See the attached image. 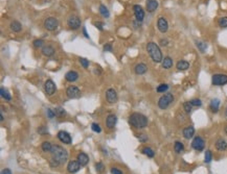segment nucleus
<instances>
[{"mask_svg": "<svg viewBox=\"0 0 227 174\" xmlns=\"http://www.w3.org/2000/svg\"><path fill=\"white\" fill-rule=\"evenodd\" d=\"M52 160L57 161L60 164H63L67 161L68 158V153H67L66 149H64L63 147H61L60 145H52Z\"/></svg>", "mask_w": 227, "mask_h": 174, "instance_id": "nucleus-1", "label": "nucleus"}, {"mask_svg": "<svg viewBox=\"0 0 227 174\" xmlns=\"http://www.w3.org/2000/svg\"><path fill=\"white\" fill-rule=\"evenodd\" d=\"M147 51L151 56L154 63H161L162 61V52H161L159 46L154 42H150L147 44Z\"/></svg>", "mask_w": 227, "mask_h": 174, "instance_id": "nucleus-2", "label": "nucleus"}, {"mask_svg": "<svg viewBox=\"0 0 227 174\" xmlns=\"http://www.w3.org/2000/svg\"><path fill=\"white\" fill-rule=\"evenodd\" d=\"M129 123L135 128H143L148 125V118L143 114L133 113L129 117Z\"/></svg>", "mask_w": 227, "mask_h": 174, "instance_id": "nucleus-3", "label": "nucleus"}, {"mask_svg": "<svg viewBox=\"0 0 227 174\" xmlns=\"http://www.w3.org/2000/svg\"><path fill=\"white\" fill-rule=\"evenodd\" d=\"M173 101H174V95L171 94V93H167V94L163 95V96H161L159 98L158 107L160 110H167L172 104Z\"/></svg>", "mask_w": 227, "mask_h": 174, "instance_id": "nucleus-4", "label": "nucleus"}, {"mask_svg": "<svg viewBox=\"0 0 227 174\" xmlns=\"http://www.w3.org/2000/svg\"><path fill=\"white\" fill-rule=\"evenodd\" d=\"M211 84L214 86H225L227 84V75L225 74H215L211 77Z\"/></svg>", "mask_w": 227, "mask_h": 174, "instance_id": "nucleus-5", "label": "nucleus"}, {"mask_svg": "<svg viewBox=\"0 0 227 174\" xmlns=\"http://www.w3.org/2000/svg\"><path fill=\"white\" fill-rule=\"evenodd\" d=\"M67 25H68L69 28L73 29V30L78 29L81 27V19L75 15H71L67 20Z\"/></svg>", "mask_w": 227, "mask_h": 174, "instance_id": "nucleus-6", "label": "nucleus"}, {"mask_svg": "<svg viewBox=\"0 0 227 174\" xmlns=\"http://www.w3.org/2000/svg\"><path fill=\"white\" fill-rule=\"evenodd\" d=\"M58 25H59V21L57 20L56 18H54V17H49V18L46 19L45 22H44V27L49 31L56 30Z\"/></svg>", "mask_w": 227, "mask_h": 174, "instance_id": "nucleus-7", "label": "nucleus"}, {"mask_svg": "<svg viewBox=\"0 0 227 174\" xmlns=\"http://www.w3.org/2000/svg\"><path fill=\"white\" fill-rule=\"evenodd\" d=\"M192 147L197 151H202L205 147V141L201 137H195L192 142Z\"/></svg>", "mask_w": 227, "mask_h": 174, "instance_id": "nucleus-8", "label": "nucleus"}, {"mask_svg": "<svg viewBox=\"0 0 227 174\" xmlns=\"http://www.w3.org/2000/svg\"><path fill=\"white\" fill-rule=\"evenodd\" d=\"M157 28L160 33H165L167 30H169V23H167V19L163 18V17H160L157 20Z\"/></svg>", "mask_w": 227, "mask_h": 174, "instance_id": "nucleus-9", "label": "nucleus"}, {"mask_svg": "<svg viewBox=\"0 0 227 174\" xmlns=\"http://www.w3.org/2000/svg\"><path fill=\"white\" fill-rule=\"evenodd\" d=\"M66 94L69 98H72V99H75V98H78L81 97V91L78 90V87L75 86H70L67 88V91H66Z\"/></svg>", "mask_w": 227, "mask_h": 174, "instance_id": "nucleus-10", "label": "nucleus"}, {"mask_svg": "<svg viewBox=\"0 0 227 174\" xmlns=\"http://www.w3.org/2000/svg\"><path fill=\"white\" fill-rule=\"evenodd\" d=\"M106 98H107V101L109 103H115L117 101L118 97H117V93L114 89H109L106 92Z\"/></svg>", "mask_w": 227, "mask_h": 174, "instance_id": "nucleus-11", "label": "nucleus"}, {"mask_svg": "<svg viewBox=\"0 0 227 174\" xmlns=\"http://www.w3.org/2000/svg\"><path fill=\"white\" fill-rule=\"evenodd\" d=\"M133 10H134V15L136 20L143 22V18H145V12H143V7L140 5H138V4H136V5L133 6Z\"/></svg>", "mask_w": 227, "mask_h": 174, "instance_id": "nucleus-12", "label": "nucleus"}, {"mask_svg": "<svg viewBox=\"0 0 227 174\" xmlns=\"http://www.w3.org/2000/svg\"><path fill=\"white\" fill-rule=\"evenodd\" d=\"M58 139L64 144H70L71 143V137L68 133L64 130H61L58 133Z\"/></svg>", "mask_w": 227, "mask_h": 174, "instance_id": "nucleus-13", "label": "nucleus"}, {"mask_svg": "<svg viewBox=\"0 0 227 174\" xmlns=\"http://www.w3.org/2000/svg\"><path fill=\"white\" fill-rule=\"evenodd\" d=\"M44 89H45V92L47 93L48 95H52L55 92H56V84L52 81V79L46 80L45 84H44Z\"/></svg>", "mask_w": 227, "mask_h": 174, "instance_id": "nucleus-14", "label": "nucleus"}, {"mask_svg": "<svg viewBox=\"0 0 227 174\" xmlns=\"http://www.w3.org/2000/svg\"><path fill=\"white\" fill-rule=\"evenodd\" d=\"M81 168V164L78 161H70L67 165V170L69 173H76Z\"/></svg>", "mask_w": 227, "mask_h": 174, "instance_id": "nucleus-15", "label": "nucleus"}, {"mask_svg": "<svg viewBox=\"0 0 227 174\" xmlns=\"http://www.w3.org/2000/svg\"><path fill=\"white\" fill-rule=\"evenodd\" d=\"M182 133H183V137L185 138V139L190 140V139H192V138L194 137L195 128L193 126H187V127H185V128L183 129Z\"/></svg>", "mask_w": 227, "mask_h": 174, "instance_id": "nucleus-16", "label": "nucleus"}, {"mask_svg": "<svg viewBox=\"0 0 227 174\" xmlns=\"http://www.w3.org/2000/svg\"><path fill=\"white\" fill-rule=\"evenodd\" d=\"M219 107H220V100L218 98H214L211 99V103H209V109H211V111L213 112L214 114L218 113V111H219Z\"/></svg>", "mask_w": 227, "mask_h": 174, "instance_id": "nucleus-17", "label": "nucleus"}, {"mask_svg": "<svg viewBox=\"0 0 227 174\" xmlns=\"http://www.w3.org/2000/svg\"><path fill=\"white\" fill-rule=\"evenodd\" d=\"M176 68H177V70H179V71H185V70H187L188 68H190V63H188L187 61H185V59H180V61L176 64Z\"/></svg>", "mask_w": 227, "mask_h": 174, "instance_id": "nucleus-18", "label": "nucleus"}, {"mask_svg": "<svg viewBox=\"0 0 227 174\" xmlns=\"http://www.w3.org/2000/svg\"><path fill=\"white\" fill-rule=\"evenodd\" d=\"M158 1L157 0H147V10L149 13H153L158 7Z\"/></svg>", "mask_w": 227, "mask_h": 174, "instance_id": "nucleus-19", "label": "nucleus"}, {"mask_svg": "<svg viewBox=\"0 0 227 174\" xmlns=\"http://www.w3.org/2000/svg\"><path fill=\"white\" fill-rule=\"evenodd\" d=\"M78 162L81 164V166H83V167L86 166L89 162L88 155H87L86 153H84V152H80V153L78 154Z\"/></svg>", "mask_w": 227, "mask_h": 174, "instance_id": "nucleus-20", "label": "nucleus"}, {"mask_svg": "<svg viewBox=\"0 0 227 174\" xmlns=\"http://www.w3.org/2000/svg\"><path fill=\"white\" fill-rule=\"evenodd\" d=\"M116 121H117V118L115 115H109L106 119V125L108 128H113L116 124Z\"/></svg>", "mask_w": 227, "mask_h": 174, "instance_id": "nucleus-21", "label": "nucleus"}, {"mask_svg": "<svg viewBox=\"0 0 227 174\" xmlns=\"http://www.w3.org/2000/svg\"><path fill=\"white\" fill-rule=\"evenodd\" d=\"M42 54L45 56H47V58H49V56H52L55 54V48L52 47V46H43L42 47Z\"/></svg>", "mask_w": 227, "mask_h": 174, "instance_id": "nucleus-22", "label": "nucleus"}, {"mask_svg": "<svg viewBox=\"0 0 227 174\" xmlns=\"http://www.w3.org/2000/svg\"><path fill=\"white\" fill-rule=\"evenodd\" d=\"M216 148L219 151H225L227 150V142L224 139H219L216 142Z\"/></svg>", "mask_w": 227, "mask_h": 174, "instance_id": "nucleus-23", "label": "nucleus"}, {"mask_svg": "<svg viewBox=\"0 0 227 174\" xmlns=\"http://www.w3.org/2000/svg\"><path fill=\"white\" fill-rule=\"evenodd\" d=\"M134 71L135 73L138 74V75H143V74H145L146 72L148 71V67L146 64H138V65L135 66Z\"/></svg>", "mask_w": 227, "mask_h": 174, "instance_id": "nucleus-24", "label": "nucleus"}, {"mask_svg": "<svg viewBox=\"0 0 227 174\" xmlns=\"http://www.w3.org/2000/svg\"><path fill=\"white\" fill-rule=\"evenodd\" d=\"M65 78H66L67 81H70V82H73V81H76L78 78V74L76 73L75 71H69L66 73L65 75Z\"/></svg>", "mask_w": 227, "mask_h": 174, "instance_id": "nucleus-25", "label": "nucleus"}, {"mask_svg": "<svg viewBox=\"0 0 227 174\" xmlns=\"http://www.w3.org/2000/svg\"><path fill=\"white\" fill-rule=\"evenodd\" d=\"M10 28L12 29V31H14V33H19V31H21V29H22V25H21V23L19 22V21H12L10 24Z\"/></svg>", "mask_w": 227, "mask_h": 174, "instance_id": "nucleus-26", "label": "nucleus"}, {"mask_svg": "<svg viewBox=\"0 0 227 174\" xmlns=\"http://www.w3.org/2000/svg\"><path fill=\"white\" fill-rule=\"evenodd\" d=\"M161 65H162L163 69H170V68L173 67V59L170 56H165L161 61Z\"/></svg>", "mask_w": 227, "mask_h": 174, "instance_id": "nucleus-27", "label": "nucleus"}, {"mask_svg": "<svg viewBox=\"0 0 227 174\" xmlns=\"http://www.w3.org/2000/svg\"><path fill=\"white\" fill-rule=\"evenodd\" d=\"M99 13H101V15L104 17V18H109V17H110L109 10H108V8L106 7L104 4H101V5H99Z\"/></svg>", "mask_w": 227, "mask_h": 174, "instance_id": "nucleus-28", "label": "nucleus"}, {"mask_svg": "<svg viewBox=\"0 0 227 174\" xmlns=\"http://www.w3.org/2000/svg\"><path fill=\"white\" fill-rule=\"evenodd\" d=\"M174 149H175V151L177 152V153H180V152H182L184 150V145L181 142L176 141L175 144H174Z\"/></svg>", "mask_w": 227, "mask_h": 174, "instance_id": "nucleus-29", "label": "nucleus"}, {"mask_svg": "<svg viewBox=\"0 0 227 174\" xmlns=\"http://www.w3.org/2000/svg\"><path fill=\"white\" fill-rule=\"evenodd\" d=\"M0 94H1V96H2V98H4L5 100H7V101H10V99H12V97H10V94L8 93V91L7 90H5V89L2 87L1 89H0Z\"/></svg>", "mask_w": 227, "mask_h": 174, "instance_id": "nucleus-30", "label": "nucleus"}, {"mask_svg": "<svg viewBox=\"0 0 227 174\" xmlns=\"http://www.w3.org/2000/svg\"><path fill=\"white\" fill-rule=\"evenodd\" d=\"M41 148H42V150H43L44 152H50L52 151V145L49 143V142L45 141V142H43V143L41 144Z\"/></svg>", "mask_w": 227, "mask_h": 174, "instance_id": "nucleus-31", "label": "nucleus"}, {"mask_svg": "<svg viewBox=\"0 0 227 174\" xmlns=\"http://www.w3.org/2000/svg\"><path fill=\"white\" fill-rule=\"evenodd\" d=\"M196 45H197V48L200 50L201 52H205L207 49V44L204 43L202 41H196Z\"/></svg>", "mask_w": 227, "mask_h": 174, "instance_id": "nucleus-32", "label": "nucleus"}, {"mask_svg": "<svg viewBox=\"0 0 227 174\" xmlns=\"http://www.w3.org/2000/svg\"><path fill=\"white\" fill-rule=\"evenodd\" d=\"M143 153L146 154L148 158H154V155H155V152L153 151V150L150 147H145V148H143Z\"/></svg>", "mask_w": 227, "mask_h": 174, "instance_id": "nucleus-33", "label": "nucleus"}, {"mask_svg": "<svg viewBox=\"0 0 227 174\" xmlns=\"http://www.w3.org/2000/svg\"><path fill=\"white\" fill-rule=\"evenodd\" d=\"M169 84H159L158 87H157V89H156V91L158 93H164V92H167V90H169Z\"/></svg>", "mask_w": 227, "mask_h": 174, "instance_id": "nucleus-34", "label": "nucleus"}, {"mask_svg": "<svg viewBox=\"0 0 227 174\" xmlns=\"http://www.w3.org/2000/svg\"><path fill=\"white\" fill-rule=\"evenodd\" d=\"M211 160H213V153H211V150H206L205 156H204V162L206 163V164H208V163L211 162Z\"/></svg>", "mask_w": 227, "mask_h": 174, "instance_id": "nucleus-35", "label": "nucleus"}, {"mask_svg": "<svg viewBox=\"0 0 227 174\" xmlns=\"http://www.w3.org/2000/svg\"><path fill=\"white\" fill-rule=\"evenodd\" d=\"M183 109H184V111H185L186 114H190V112H192V109H193L192 103H190V101H186V102H184L183 103Z\"/></svg>", "mask_w": 227, "mask_h": 174, "instance_id": "nucleus-36", "label": "nucleus"}, {"mask_svg": "<svg viewBox=\"0 0 227 174\" xmlns=\"http://www.w3.org/2000/svg\"><path fill=\"white\" fill-rule=\"evenodd\" d=\"M33 45H34V47H36V48L43 47V46H44V41L42 39H37V40H35V41L33 42Z\"/></svg>", "mask_w": 227, "mask_h": 174, "instance_id": "nucleus-37", "label": "nucleus"}, {"mask_svg": "<svg viewBox=\"0 0 227 174\" xmlns=\"http://www.w3.org/2000/svg\"><path fill=\"white\" fill-rule=\"evenodd\" d=\"M219 26L222 27V28L227 27V17H222V18L219 19Z\"/></svg>", "mask_w": 227, "mask_h": 174, "instance_id": "nucleus-38", "label": "nucleus"}, {"mask_svg": "<svg viewBox=\"0 0 227 174\" xmlns=\"http://www.w3.org/2000/svg\"><path fill=\"white\" fill-rule=\"evenodd\" d=\"M55 114H56L57 117H63L65 116V111L63 109H61V107H57V109L54 110Z\"/></svg>", "mask_w": 227, "mask_h": 174, "instance_id": "nucleus-39", "label": "nucleus"}, {"mask_svg": "<svg viewBox=\"0 0 227 174\" xmlns=\"http://www.w3.org/2000/svg\"><path fill=\"white\" fill-rule=\"evenodd\" d=\"M190 103H192V105L193 107H201L202 105V101L200 100V99H198V98H194V99H192V100L190 101Z\"/></svg>", "mask_w": 227, "mask_h": 174, "instance_id": "nucleus-40", "label": "nucleus"}, {"mask_svg": "<svg viewBox=\"0 0 227 174\" xmlns=\"http://www.w3.org/2000/svg\"><path fill=\"white\" fill-rule=\"evenodd\" d=\"M80 63H81V65L83 66V67L85 68V69H87V68L89 67V61L88 59H86V58H80Z\"/></svg>", "mask_w": 227, "mask_h": 174, "instance_id": "nucleus-41", "label": "nucleus"}, {"mask_svg": "<svg viewBox=\"0 0 227 174\" xmlns=\"http://www.w3.org/2000/svg\"><path fill=\"white\" fill-rule=\"evenodd\" d=\"M91 128H92V130L94 131V133H101L102 129H101V126H99V124H96V123H93L92 125H91Z\"/></svg>", "mask_w": 227, "mask_h": 174, "instance_id": "nucleus-42", "label": "nucleus"}, {"mask_svg": "<svg viewBox=\"0 0 227 174\" xmlns=\"http://www.w3.org/2000/svg\"><path fill=\"white\" fill-rule=\"evenodd\" d=\"M137 138H138L139 142H141V143H145V142L148 141V137L146 135H143V133H140V135H137Z\"/></svg>", "mask_w": 227, "mask_h": 174, "instance_id": "nucleus-43", "label": "nucleus"}, {"mask_svg": "<svg viewBox=\"0 0 227 174\" xmlns=\"http://www.w3.org/2000/svg\"><path fill=\"white\" fill-rule=\"evenodd\" d=\"M95 169H96V171H99V172H103L104 171L103 163H97V164L95 165Z\"/></svg>", "mask_w": 227, "mask_h": 174, "instance_id": "nucleus-44", "label": "nucleus"}, {"mask_svg": "<svg viewBox=\"0 0 227 174\" xmlns=\"http://www.w3.org/2000/svg\"><path fill=\"white\" fill-rule=\"evenodd\" d=\"M38 133H41V135H44V133H47V129H46V127H44V126L39 127V128H38Z\"/></svg>", "mask_w": 227, "mask_h": 174, "instance_id": "nucleus-45", "label": "nucleus"}, {"mask_svg": "<svg viewBox=\"0 0 227 174\" xmlns=\"http://www.w3.org/2000/svg\"><path fill=\"white\" fill-rule=\"evenodd\" d=\"M47 116H48V118L52 119V118H54L55 116H56V114H55V112L52 111V110L48 109V110H47Z\"/></svg>", "mask_w": 227, "mask_h": 174, "instance_id": "nucleus-46", "label": "nucleus"}, {"mask_svg": "<svg viewBox=\"0 0 227 174\" xmlns=\"http://www.w3.org/2000/svg\"><path fill=\"white\" fill-rule=\"evenodd\" d=\"M104 50H105V51H112V45L111 44H106V45L104 46Z\"/></svg>", "mask_w": 227, "mask_h": 174, "instance_id": "nucleus-47", "label": "nucleus"}, {"mask_svg": "<svg viewBox=\"0 0 227 174\" xmlns=\"http://www.w3.org/2000/svg\"><path fill=\"white\" fill-rule=\"evenodd\" d=\"M111 173L112 174H122V171H120L119 169H117V168H112L111 169Z\"/></svg>", "mask_w": 227, "mask_h": 174, "instance_id": "nucleus-48", "label": "nucleus"}, {"mask_svg": "<svg viewBox=\"0 0 227 174\" xmlns=\"http://www.w3.org/2000/svg\"><path fill=\"white\" fill-rule=\"evenodd\" d=\"M167 44H169V41L167 39L160 40V46H167Z\"/></svg>", "mask_w": 227, "mask_h": 174, "instance_id": "nucleus-49", "label": "nucleus"}, {"mask_svg": "<svg viewBox=\"0 0 227 174\" xmlns=\"http://www.w3.org/2000/svg\"><path fill=\"white\" fill-rule=\"evenodd\" d=\"M94 25H95V26H96L97 28H99V30H101V31H102V30H103V29H104V28H103V24H102V23H99V22H97V23H95Z\"/></svg>", "mask_w": 227, "mask_h": 174, "instance_id": "nucleus-50", "label": "nucleus"}, {"mask_svg": "<svg viewBox=\"0 0 227 174\" xmlns=\"http://www.w3.org/2000/svg\"><path fill=\"white\" fill-rule=\"evenodd\" d=\"M1 174H12V171H10V169H3Z\"/></svg>", "mask_w": 227, "mask_h": 174, "instance_id": "nucleus-51", "label": "nucleus"}, {"mask_svg": "<svg viewBox=\"0 0 227 174\" xmlns=\"http://www.w3.org/2000/svg\"><path fill=\"white\" fill-rule=\"evenodd\" d=\"M83 33H84V36L87 38V39H89V35L87 33V30H86V28H85V27H83Z\"/></svg>", "mask_w": 227, "mask_h": 174, "instance_id": "nucleus-52", "label": "nucleus"}, {"mask_svg": "<svg viewBox=\"0 0 227 174\" xmlns=\"http://www.w3.org/2000/svg\"><path fill=\"white\" fill-rule=\"evenodd\" d=\"M4 118H3V114H2V111H1V121H3Z\"/></svg>", "mask_w": 227, "mask_h": 174, "instance_id": "nucleus-53", "label": "nucleus"}, {"mask_svg": "<svg viewBox=\"0 0 227 174\" xmlns=\"http://www.w3.org/2000/svg\"><path fill=\"white\" fill-rule=\"evenodd\" d=\"M224 131H225V133H226V135H227V125H226V126H225V128H224Z\"/></svg>", "mask_w": 227, "mask_h": 174, "instance_id": "nucleus-54", "label": "nucleus"}, {"mask_svg": "<svg viewBox=\"0 0 227 174\" xmlns=\"http://www.w3.org/2000/svg\"><path fill=\"white\" fill-rule=\"evenodd\" d=\"M225 116L227 117V107H226V110H225Z\"/></svg>", "mask_w": 227, "mask_h": 174, "instance_id": "nucleus-55", "label": "nucleus"}]
</instances>
